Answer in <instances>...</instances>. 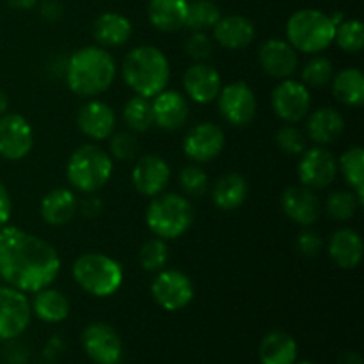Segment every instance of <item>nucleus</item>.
<instances>
[{
    "instance_id": "nucleus-38",
    "label": "nucleus",
    "mask_w": 364,
    "mask_h": 364,
    "mask_svg": "<svg viewBox=\"0 0 364 364\" xmlns=\"http://www.w3.org/2000/svg\"><path fill=\"white\" fill-rule=\"evenodd\" d=\"M334 41L343 52L359 53L364 46V27L359 20H343L336 25Z\"/></svg>"
},
{
    "instance_id": "nucleus-33",
    "label": "nucleus",
    "mask_w": 364,
    "mask_h": 364,
    "mask_svg": "<svg viewBox=\"0 0 364 364\" xmlns=\"http://www.w3.org/2000/svg\"><path fill=\"white\" fill-rule=\"evenodd\" d=\"M123 121L128 130L134 134H144L153 127V109L151 98L146 96H132L123 109Z\"/></svg>"
},
{
    "instance_id": "nucleus-28",
    "label": "nucleus",
    "mask_w": 364,
    "mask_h": 364,
    "mask_svg": "<svg viewBox=\"0 0 364 364\" xmlns=\"http://www.w3.org/2000/svg\"><path fill=\"white\" fill-rule=\"evenodd\" d=\"M249 185L238 173H228L220 176L212 187V201L223 212H233L240 208L247 199Z\"/></svg>"
},
{
    "instance_id": "nucleus-50",
    "label": "nucleus",
    "mask_w": 364,
    "mask_h": 364,
    "mask_svg": "<svg viewBox=\"0 0 364 364\" xmlns=\"http://www.w3.org/2000/svg\"><path fill=\"white\" fill-rule=\"evenodd\" d=\"M294 364H313V363H309V361H301V363H297V361H295Z\"/></svg>"
},
{
    "instance_id": "nucleus-7",
    "label": "nucleus",
    "mask_w": 364,
    "mask_h": 364,
    "mask_svg": "<svg viewBox=\"0 0 364 364\" xmlns=\"http://www.w3.org/2000/svg\"><path fill=\"white\" fill-rule=\"evenodd\" d=\"M336 25L318 9H301L287 23V41L301 53H320L334 41Z\"/></svg>"
},
{
    "instance_id": "nucleus-27",
    "label": "nucleus",
    "mask_w": 364,
    "mask_h": 364,
    "mask_svg": "<svg viewBox=\"0 0 364 364\" xmlns=\"http://www.w3.org/2000/svg\"><path fill=\"white\" fill-rule=\"evenodd\" d=\"M96 43L105 48H117L132 38V23L119 13H103L92 23Z\"/></svg>"
},
{
    "instance_id": "nucleus-12",
    "label": "nucleus",
    "mask_w": 364,
    "mask_h": 364,
    "mask_svg": "<svg viewBox=\"0 0 364 364\" xmlns=\"http://www.w3.org/2000/svg\"><path fill=\"white\" fill-rule=\"evenodd\" d=\"M299 180L311 191H322L333 185L338 176V160L326 146L306 149L299 160Z\"/></svg>"
},
{
    "instance_id": "nucleus-17",
    "label": "nucleus",
    "mask_w": 364,
    "mask_h": 364,
    "mask_svg": "<svg viewBox=\"0 0 364 364\" xmlns=\"http://www.w3.org/2000/svg\"><path fill=\"white\" fill-rule=\"evenodd\" d=\"M258 63L269 77L291 78L299 66V52L284 39H269L258 50Z\"/></svg>"
},
{
    "instance_id": "nucleus-1",
    "label": "nucleus",
    "mask_w": 364,
    "mask_h": 364,
    "mask_svg": "<svg viewBox=\"0 0 364 364\" xmlns=\"http://www.w3.org/2000/svg\"><path fill=\"white\" fill-rule=\"evenodd\" d=\"M60 272V256L50 242L16 226L0 228V277L23 294L50 287Z\"/></svg>"
},
{
    "instance_id": "nucleus-3",
    "label": "nucleus",
    "mask_w": 364,
    "mask_h": 364,
    "mask_svg": "<svg viewBox=\"0 0 364 364\" xmlns=\"http://www.w3.org/2000/svg\"><path fill=\"white\" fill-rule=\"evenodd\" d=\"M169 78V60L156 46H135L123 59V80L135 95L153 98L167 87Z\"/></svg>"
},
{
    "instance_id": "nucleus-24",
    "label": "nucleus",
    "mask_w": 364,
    "mask_h": 364,
    "mask_svg": "<svg viewBox=\"0 0 364 364\" xmlns=\"http://www.w3.org/2000/svg\"><path fill=\"white\" fill-rule=\"evenodd\" d=\"M329 258L336 263L340 269L352 270L359 267L363 259V238L352 228H341L334 231L327 244Z\"/></svg>"
},
{
    "instance_id": "nucleus-23",
    "label": "nucleus",
    "mask_w": 364,
    "mask_h": 364,
    "mask_svg": "<svg viewBox=\"0 0 364 364\" xmlns=\"http://www.w3.org/2000/svg\"><path fill=\"white\" fill-rule=\"evenodd\" d=\"M213 39L223 48L242 50L249 46L255 39V23L249 18L240 14L220 16V20L213 25Z\"/></svg>"
},
{
    "instance_id": "nucleus-44",
    "label": "nucleus",
    "mask_w": 364,
    "mask_h": 364,
    "mask_svg": "<svg viewBox=\"0 0 364 364\" xmlns=\"http://www.w3.org/2000/svg\"><path fill=\"white\" fill-rule=\"evenodd\" d=\"M78 210H80L82 215L89 217V219H95V217H98L103 210L102 198L95 196V192H92V194H87L82 201H78Z\"/></svg>"
},
{
    "instance_id": "nucleus-30",
    "label": "nucleus",
    "mask_w": 364,
    "mask_h": 364,
    "mask_svg": "<svg viewBox=\"0 0 364 364\" xmlns=\"http://www.w3.org/2000/svg\"><path fill=\"white\" fill-rule=\"evenodd\" d=\"M31 309L41 322L60 323L70 315V301L63 291L46 287L43 290L34 291Z\"/></svg>"
},
{
    "instance_id": "nucleus-25",
    "label": "nucleus",
    "mask_w": 364,
    "mask_h": 364,
    "mask_svg": "<svg viewBox=\"0 0 364 364\" xmlns=\"http://www.w3.org/2000/svg\"><path fill=\"white\" fill-rule=\"evenodd\" d=\"M39 212L43 220L50 226H64L77 215L78 199L68 188H53L41 199Z\"/></svg>"
},
{
    "instance_id": "nucleus-13",
    "label": "nucleus",
    "mask_w": 364,
    "mask_h": 364,
    "mask_svg": "<svg viewBox=\"0 0 364 364\" xmlns=\"http://www.w3.org/2000/svg\"><path fill=\"white\" fill-rule=\"evenodd\" d=\"M82 347L87 358L96 364H117L123 358V341L114 327L92 322L82 333Z\"/></svg>"
},
{
    "instance_id": "nucleus-36",
    "label": "nucleus",
    "mask_w": 364,
    "mask_h": 364,
    "mask_svg": "<svg viewBox=\"0 0 364 364\" xmlns=\"http://www.w3.org/2000/svg\"><path fill=\"white\" fill-rule=\"evenodd\" d=\"M167 259H169V247L167 240L155 237L144 242L139 251V263L146 272H160L166 269Z\"/></svg>"
},
{
    "instance_id": "nucleus-21",
    "label": "nucleus",
    "mask_w": 364,
    "mask_h": 364,
    "mask_svg": "<svg viewBox=\"0 0 364 364\" xmlns=\"http://www.w3.org/2000/svg\"><path fill=\"white\" fill-rule=\"evenodd\" d=\"M78 130L92 141H105L116 128V112L105 102L91 100L78 109Z\"/></svg>"
},
{
    "instance_id": "nucleus-8",
    "label": "nucleus",
    "mask_w": 364,
    "mask_h": 364,
    "mask_svg": "<svg viewBox=\"0 0 364 364\" xmlns=\"http://www.w3.org/2000/svg\"><path fill=\"white\" fill-rule=\"evenodd\" d=\"M219 112L231 127H247L258 112V100L255 91L244 80L223 85L219 96Z\"/></svg>"
},
{
    "instance_id": "nucleus-31",
    "label": "nucleus",
    "mask_w": 364,
    "mask_h": 364,
    "mask_svg": "<svg viewBox=\"0 0 364 364\" xmlns=\"http://www.w3.org/2000/svg\"><path fill=\"white\" fill-rule=\"evenodd\" d=\"M334 98L347 107H361L364 103V75L358 68H343L331 80Z\"/></svg>"
},
{
    "instance_id": "nucleus-45",
    "label": "nucleus",
    "mask_w": 364,
    "mask_h": 364,
    "mask_svg": "<svg viewBox=\"0 0 364 364\" xmlns=\"http://www.w3.org/2000/svg\"><path fill=\"white\" fill-rule=\"evenodd\" d=\"M39 13H41L43 20L46 21H59L64 16V7L59 0H45L39 7Z\"/></svg>"
},
{
    "instance_id": "nucleus-10",
    "label": "nucleus",
    "mask_w": 364,
    "mask_h": 364,
    "mask_svg": "<svg viewBox=\"0 0 364 364\" xmlns=\"http://www.w3.org/2000/svg\"><path fill=\"white\" fill-rule=\"evenodd\" d=\"M272 110L284 123L297 124L306 119L311 109V95L302 82L284 78L274 87L270 96Z\"/></svg>"
},
{
    "instance_id": "nucleus-9",
    "label": "nucleus",
    "mask_w": 364,
    "mask_h": 364,
    "mask_svg": "<svg viewBox=\"0 0 364 364\" xmlns=\"http://www.w3.org/2000/svg\"><path fill=\"white\" fill-rule=\"evenodd\" d=\"M151 297L166 311H180L194 299V283L181 270H160L151 283Z\"/></svg>"
},
{
    "instance_id": "nucleus-37",
    "label": "nucleus",
    "mask_w": 364,
    "mask_h": 364,
    "mask_svg": "<svg viewBox=\"0 0 364 364\" xmlns=\"http://www.w3.org/2000/svg\"><path fill=\"white\" fill-rule=\"evenodd\" d=\"M334 77V66L327 57L313 55L308 63L302 66L301 78L306 87H323L331 84Z\"/></svg>"
},
{
    "instance_id": "nucleus-5",
    "label": "nucleus",
    "mask_w": 364,
    "mask_h": 364,
    "mask_svg": "<svg viewBox=\"0 0 364 364\" xmlns=\"http://www.w3.org/2000/svg\"><path fill=\"white\" fill-rule=\"evenodd\" d=\"M73 279L85 294L98 299L110 297L123 284V267L102 252H85L71 267Z\"/></svg>"
},
{
    "instance_id": "nucleus-14",
    "label": "nucleus",
    "mask_w": 364,
    "mask_h": 364,
    "mask_svg": "<svg viewBox=\"0 0 364 364\" xmlns=\"http://www.w3.org/2000/svg\"><path fill=\"white\" fill-rule=\"evenodd\" d=\"M34 146V130L20 114L0 116V156L11 162L25 159Z\"/></svg>"
},
{
    "instance_id": "nucleus-19",
    "label": "nucleus",
    "mask_w": 364,
    "mask_h": 364,
    "mask_svg": "<svg viewBox=\"0 0 364 364\" xmlns=\"http://www.w3.org/2000/svg\"><path fill=\"white\" fill-rule=\"evenodd\" d=\"M281 208L290 220L302 228H309L320 219L322 205L315 191L304 187H288L281 196Z\"/></svg>"
},
{
    "instance_id": "nucleus-46",
    "label": "nucleus",
    "mask_w": 364,
    "mask_h": 364,
    "mask_svg": "<svg viewBox=\"0 0 364 364\" xmlns=\"http://www.w3.org/2000/svg\"><path fill=\"white\" fill-rule=\"evenodd\" d=\"M11 210H13V201H11L9 191H7L6 185L0 181V228H4L9 223Z\"/></svg>"
},
{
    "instance_id": "nucleus-39",
    "label": "nucleus",
    "mask_w": 364,
    "mask_h": 364,
    "mask_svg": "<svg viewBox=\"0 0 364 364\" xmlns=\"http://www.w3.org/2000/svg\"><path fill=\"white\" fill-rule=\"evenodd\" d=\"M181 191L191 198H203L208 191V174L199 164H188L178 174Z\"/></svg>"
},
{
    "instance_id": "nucleus-32",
    "label": "nucleus",
    "mask_w": 364,
    "mask_h": 364,
    "mask_svg": "<svg viewBox=\"0 0 364 364\" xmlns=\"http://www.w3.org/2000/svg\"><path fill=\"white\" fill-rule=\"evenodd\" d=\"M338 173H341L345 183L364 203V149L352 146L338 160Z\"/></svg>"
},
{
    "instance_id": "nucleus-34",
    "label": "nucleus",
    "mask_w": 364,
    "mask_h": 364,
    "mask_svg": "<svg viewBox=\"0 0 364 364\" xmlns=\"http://www.w3.org/2000/svg\"><path fill=\"white\" fill-rule=\"evenodd\" d=\"M220 9L213 0H194L188 2L185 27L192 32H206L220 20Z\"/></svg>"
},
{
    "instance_id": "nucleus-48",
    "label": "nucleus",
    "mask_w": 364,
    "mask_h": 364,
    "mask_svg": "<svg viewBox=\"0 0 364 364\" xmlns=\"http://www.w3.org/2000/svg\"><path fill=\"white\" fill-rule=\"evenodd\" d=\"M7 110H9V96H7L6 91L0 89V116L7 114Z\"/></svg>"
},
{
    "instance_id": "nucleus-22",
    "label": "nucleus",
    "mask_w": 364,
    "mask_h": 364,
    "mask_svg": "<svg viewBox=\"0 0 364 364\" xmlns=\"http://www.w3.org/2000/svg\"><path fill=\"white\" fill-rule=\"evenodd\" d=\"M345 130V119L333 107H320L306 116V137L316 146H327L336 141Z\"/></svg>"
},
{
    "instance_id": "nucleus-18",
    "label": "nucleus",
    "mask_w": 364,
    "mask_h": 364,
    "mask_svg": "<svg viewBox=\"0 0 364 364\" xmlns=\"http://www.w3.org/2000/svg\"><path fill=\"white\" fill-rule=\"evenodd\" d=\"M185 95L199 105L215 102L223 89V78L213 66L206 63H194L183 75Z\"/></svg>"
},
{
    "instance_id": "nucleus-29",
    "label": "nucleus",
    "mask_w": 364,
    "mask_h": 364,
    "mask_svg": "<svg viewBox=\"0 0 364 364\" xmlns=\"http://www.w3.org/2000/svg\"><path fill=\"white\" fill-rule=\"evenodd\" d=\"M188 0H149L148 18L156 31L176 32L185 27Z\"/></svg>"
},
{
    "instance_id": "nucleus-26",
    "label": "nucleus",
    "mask_w": 364,
    "mask_h": 364,
    "mask_svg": "<svg viewBox=\"0 0 364 364\" xmlns=\"http://www.w3.org/2000/svg\"><path fill=\"white\" fill-rule=\"evenodd\" d=\"M258 355L262 364H294L299 355L297 341L284 331H270L259 343Z\"/></svg>"
},
{
    "instance_id": "nucleus-47",
    "label": "nucleus",
    "mask_w": 364,
    "mask_h": 364,
    "mask_svg": "<svg viewBox=\"0 0 364 364\" xmlns=\"http://www.w3.org/2000/svg\"><path fill=\"white\" fill-rule=\"evenodd\" d=\"M7 6L16 11H28L38 4V0H6Z\"/></svg>"
},
{
    "instance_id": "nucleus-35",
    "label": "nucleus",
    "mask_w": 364,
    "mask_h": 364,
    "mask_svg": "<svg viewBox=\"0 0 364 364\" xmlns=\"http://www.w3.org/2000/svg\"><path fill=\"white\" fill-rule=\"evenodd\" d=\"M363 203L352 191H336L331 192L326 199V212L331 219L338 223L354 219L358 210L361 208Z\"/></svg>"
},
{
    "instance_id": "nucleus-16",
    "label": "nucleus",
    "mask_w": 364,
    "mask_h": 364,
    "mask_svg": "<svg viewBox=\"0 0 364 364\" xmlns=\"http://www.w3.org/2000/svg\"><path fill=\"white\" fill-rule=\"evenodd\" d=\"M171 180V167L162 156L144 155L135 162L132 169V183L135 191L144 198L162 194Z\"/></svg>"
},
{
    "instance_id": "nucleus-42",
    "label": "nucleus",
    "mask_w": 364,
    "mask_h": 364,
    "mask_svg": "<svg viewBox=\"0 0 364 364\" xmlns=\"http://www.w3.org/2000/svg\"><path fill=\"white\" fill-rule=\"evenodd\" d=\"M185 52L194 63H206L213 53V39L206 32H192L185 43Z\"/></svg>"
},
{
    "instance_id": "nucleus-4",
    "label": "nucleus",
    "mask_w": 364,
    "mask_h": 364,
    "mask_svg": "<svg viewBox=\"0 0 364 364\" xmlns=\"http://www.w3.org/2000/svg\"><path fill=\"white\" fill-rule=\"evenodd\" d=\"M146 224L155 237L174 240L187 233L194 224V206L185 196L162 192L151 198L146 210Z\"/></svg>"
},
{
    "instance_id": "nucleus-41",
    "label": "nucleus",
    "mask_w": 364,
    "mask_h": 364,
    "mask_svg": "<svg viewBox=\"0 0 364 364\" xmlns=\"http://www.w3.org/2000/svg\"><path fill=\"white\" fill-rule=\"evenodd\" d=\"M109 139L110 156H114L116 160H121V162L137 159L141 144H139V139L134 132H117V134L110 135Z\"/></svg>"
},
{
    "instance_id": "nucleus-43",
    "label": "nucleus",
    "mask_w": 364,
    "mask_h": 364,
    "mask_svg": "<svg viewBox=\"0 0 364 364\" xmlns=\"http://www.w3.org/2000/svg\"><path fill=\"white\" fill-rule=\"evenodd\" d=\"M295 245H297V251L301 252L302 256H306V258H315V256H318V252L322 251L323 242L322 237H320L316 231L306 228L304 231L299 233Z\"/></svg>"
},
{
    "instance_id": "nucleus-20",
    "label": "nucleus",
    "mask_w": 364,
    "mask_h": 364,
    "mask_svg": "<svg viewBox=\"0 0 364 364\" xmlns=\"http://www.w3.org/2000/svg\"><path fill=\"white\" fill-rule=\"evenodd\" d=\"M153 124L166 132H176L187 124L191 109L183 95L171 89H164L151 100Z\"/></svg>"
},
{
    "instance_id": "nucleus-2",
    "label": "nucleus",
    "mask_w": 364,
    "mask_h": 364,
    "mask_svg": "<svg viewBox=\"0 0 364 364\" xmlns=\"http://www.w3.org/2000/svg\"><path fill=\"white\" fill-rule=\"evenodd\" d=\"M117 66L114 57L103 46L78 48L66 60V84L75 95L92 98L109 91L116 80Z\"/></svg>"
},
{
    "instance_id": "nucleus-15",
    "label": "nucleus",
    "mask_w": 364,
    "mask_h": 364,
    "mask_svg": "<svg viewBox=\"0 0 364 364\" xmlns=\"http://www.w3.org/2000/svg\"><path fill=\"white\" fill-rule=\"evenodd\" d=\"M226 144L223 128L215 123H199L187 132L181 142L185 156L194 164H205L217 159Z\"/></svg>"
},
{
    "instance_id": "nucleus-49",
    "label": "nucleus",
    "mask_w": 364,
    "mask_h": 364,
    "mask_svg": "<svg viewBox=\"0 0 364 364\" xmlns=\"http://www.w3.org/2000/svg\"><path fill=\"white\" fill-rule=\"evenodd\" d=\"M341 364H363V361L358 354H354V352H347V354L341 358Z\"/></svg>"
},
{
    "instance_id": "nucleus-40",
    "label": "nucleus",
    "mask_w": 364,
    "mask_h": 364,
    "mask_svg": "<svg viewBox=\"0 0 364 364\" xmlns=\"http://www.w3.org/2000/svg\"><path fill=\"white\" fill-rule=\"evenodd\" d=\"M276 144L287 155L299 156L308 149V137L301 128L287 123L276 132Z\"/></svg>"
},
{
    "instance_id": "nucleus-6",
    "label": "nucleus",
    "mask_w": 364,
    "mask_h": 364,
    "mask_svg": "<svg viewBox=\"0 0 364 364\" xmlns=\"http://www.w3.org/2000/svg\"><path fill=\"white\" fill-rule=\"evenodd\" d=\"M112 171V156L105 149L96 144H84L71 153L66 176L78 192L92 194L109 183Z\"/></svg>"
},
{
    "instance_id": "nucleus-11",
    "label": "nucleus",
    "mask_w": 364,
    "mask_h": 364,
    "mask_svg": "<svg viewBox=\"0 0 364 364\" xmlns=\"http://www.w3.org/2000/svg\"><path fill=\"white\" fill-rule=\"evenodd\" d=\"M32 318L31 301L13 287H0V341H11L27 331Z\"/></svg>"
}]
</instances>
